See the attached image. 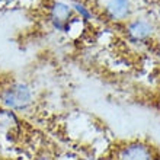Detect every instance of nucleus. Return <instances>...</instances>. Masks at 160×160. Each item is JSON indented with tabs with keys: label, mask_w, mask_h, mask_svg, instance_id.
<instances>
[{
	"label": "nucleus",
	"mask_w": 160,
	"mask_h": 160,
	"mask_svg": "<svg viewBox=\"0 0 160 160\" xmlns=\"http://www.w3.org/2000/svg\"><path fill=\"white\" fill-rule=\"evenodd\" d=\"M0 102L12 111H25L32 105L34 93L28 84L15 82L0 92Z\"/></svg>",
	"instance_id": "obj_1"
},
{
	"label": "nucleus",
	"mask_w": 160,
	"mask_h": 160,
	"mask_svg": "<svg viewBox=\"0 0 160 160\" xmlns=\"http://www.w3.org/2000/svg\"><path fill=\"white\" fill-rule=\"evenodd\" d=\"M72 15V9L70 6L64 3H55L52 8H51V18H52V22H54V26L58 28V29H63L64 23L68 21V18Z\"/></svg>",
	"instance_id": "obj_2"
},
{
	"label": "nucleus",
	"mask_w": 160,
	"mask_h": 160,
	"mask_svg": "<svg viewBox=\"0 0 160 160\" xmlns=\"http://www.w3.org/2000/svg\"><path fill=\"white\" fill-rule=\"evenodd\" d=\"M106 10L112 19H117V21L124 19L130 13V2L128 0H111L106 6Z\"/></svg>",
	"instance_id": "obj_3"
},
{
	"label": "nucleus",
	"mask_w": 160,
	"mask_h": 160,
	"mask_svg": "<svg viewBox=\"0 0 160 160\" xmlns=\"http://www.w3.org/2000/svg\"><path fill=\"white\" fill-rule=\"evenodd\" d=\"M128 32L134 39H144L152 34V26L147 22H134L128 28Z\"/></svg>",
	"instance_id": "obj_4"
},
{
	"label": "nucleus",
	"mask_w": 160,
	"mask_h": 160,
	"mask_svg": "<svg viewBox=\"0 0 160 160\" xmlns=\"http://www.w3.org/2000/svg\"><path fill=\"white\" fill-rule=\"evenodd\" d=\"M32 160H55V159L51 156V154H48V153H39V154H37Z\"/></svg>",
	"instance_id": "obj_5"
},
{
	"label": "nucleus",
	"mask_w": 160,
	"mask_h": 160,
	"mask_svg": "<svg viewBox=\"0 0 160 160\" xmlns=\"http://www.w3.org/2000/svg\"><path fill=\"white\" fill-rule=\"evenodd\" d=\"M74 8L77 9V12H79V13H82V16H83L84 19H89V18H90V13H89L88 10H84L83 6H80V4L76 3V4H74Z\"/></svg>",
	"instance_id": "obj_6"
}]
</instances>
